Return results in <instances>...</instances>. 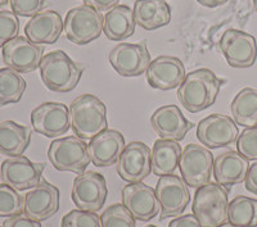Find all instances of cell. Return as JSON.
Returning <instances> with one entry per match:
<instances>
[{"label":"cell","instance_id":"cell-30","mask_svg":"<svg viewBox=\"0 0 257 227\" xmlns=\"http://www.w3.org/2000/svg\"><path fill=\"white\" fill-rule=\"evenodd\" d=\"M228 222L237 227H257V200L238 195L229 203Z\"/></svg>","mask_w":257,"mask_h":227},{"label":"cell","instance_id":"cell-19","mask_svg":"<svg viewBox=\"0 0 257 227\" xmlns=\"http://www.w3.org/2000/svg\"><path fill=\"white\" fill-rule=\"evenodd\" d=\"M147 82L157 90H173L184 81L187 72L178 57L161 56L153 59L146 71Z\"/></svg>","mask_w":257,"mask_h":227},{"label":"cell","instance_id":"cell-43","mask_svg":"<svg viewBox=\"0 0 257 227\" xmlns=\"http://www.w3.org/2000/svg\"><path fill=\"white\" fill-rule=\"evenodd\" d=\"M8 3H9V0H0V8L6 7Z\"/></svg>","mask_w":257,"mask_h":227},{"label":"cell","instance_id":"cell-29","mask_svg":"<svg viewBox=\"0 0 257 227\" xmlns=\"http://www.w3.org/2000/svg\"><path fill=\"white\" fill-rule=\"evenodd\" d=\"M26 90V80L20 72L6 67L0 68V108L18 103Z\"/></svg>","mask_w":257,"mask_h":227},{"label":"cell","instance_id":"cell-40","mask_svg":"<svg viewBox=\"0 0 257 227\" xmlns=\"http://www.w3.org/2000/svg\"><path fill=\"white\" fill-rule=\"evenodd\" d=\"M244 185L245 189L248 190L249 192L257 195V162L249 166L247 176H245Z\"/></svg>","mask_w":257,"mask_h":227},{"label":"cell","instance_id":"cell-31","mask_svg":"<svg viewBox=\"0 0 257 227\" xmlns=\"http://www.w3.org/2000/svg\"><path fill=\"white\" fill-rule=\"evenodd\" d=\"M25 198L7 183H0V217L9 218L24 213Z\"/></svg>","mask_w":257,"mask_h":227},{"label":"cell","instance_id":"cell-22","mask_svg":"<svg viewBox=\"0 0 257 227\" xmlns=\"http://www.w3.org/2000/svg\"><path fill=\"white\" fill-rule=\"evenodd\" d=\"M63 31V20L56 11H44L30 18L25 26V35L38 45H52L58 41Z\"/></svg>","mask_w":257,"mask_h":227},{"label":"cell","instance_id":"cell-12","mask_svg":"<svg viewBox=\"0 0 257 227\" xmlns=\"http://www.w3.org/2000/svg\"><path fill=\"white\" fill-rule=\"evenodd\" d=\"M44 168V163H35L25 155L11 157L0 166V177L3 183L17 191H24L38 186L43 180Z\"/></svg>","mask_w":257,"mask_h":227},{"label":"cell","instance_id":"cell-41","mask_svg":"<svg viewBox=\"0 0 257 227\" xmlns=\"http://www.w3.org/2000/svg\"><path fill=\"white\" fill-rule=\"evenodd\" d=\"M197 2L206 8H216V7L222 6L229 0H197Z\"/></svg>","mask_w":257,"mask_h":227},{"label":"cell","instance_id":"cell-4","mask_svg":"<svg viewBox=\"0 0 257 227\" xmlns=\"http://www.w3.org/2000/svg\"><path fill=\"white\" fill-rule=\"evenodd\" d=\"M229 190L217 182L198 187L193 199V214L203 227H217L228 222Z\"/></svg>","mask_w":257,"mask_h":227},{"label":"cell","instance_id":"cell-25","mask_svg":"<svg viewBox=\"0 0 257 227\" xmlns=\"http://www.w3.org/2000/svg\"><path fill=\"white\" fill-rule=\"evenodd\" d=\"M135 26L133 9L125 4H118L105 13L103 34L111 41H123L134 35Z\"/></svg>","mask_w":257,"mask_h":227},{"label":"cell","instance_id":"cell-28","mask_svg":"<svg viewBox=\"0 0 257 227\" xmlns=\"http://www.w3.org/2000/svg\"><path fill=\"white\" fill-rule=\"evenodd\" d=\"M233 120L243 127L257 126V90L244 88L235 95L230 105Z\"/></svg>","mask_w":257,"mask_h":227},{"label":"cell","instance_id":"cell-23","mask_svg":"<svg viewBox=\"0 0 257 227\" xmlns=\"http://www.w3.org/2000/svg\"><path fill=\"white\" fill-rule=\"evenodd\" d=\"M248 168L249 160L235 150L224 151L213 159L215 181L229 190L245 180Z\"/></svg>","mask_w":257,"mask_h":227},{"label":"cell","instance_id":"cell-32","mask_svg":"<svg viewBox=\"0 0 257 227\" xmlns=\"http://www.w3.org/2000/svg\"><path fill=\"white\" fill-rule=\"evenodd\" d=\"M137 219L122 203L112 204L100 214L102 227H135Z\"/></svg>","mask_w":257,"mask_h":227},{"label":"cell","instance_id":"cell-24","mask_svg":"<svg viewBox=\"0 0 257 227\" xmlns=\"http://www.w3.org/2000/svg\"><path fill=\"white\" fill-rule=\"evenodd\" d=\"M133 12L135 24L147 31L167 26L171 21V8L166 0H137Z\"/></svg>","mask_w":257,"mask_h":227},{"label":"cell","instance_id":"cell-21","mask_svg":"<svg viewBox=\"0 0 257 227\" xmlns=\"http://www.w3.org/2000/svg\"><path fill=\"white\" fill-rule=\"evenodd\" d=\"M123 135L117 130H104L88 144L89 155L94 166L109 167L116 163L125 149Z\"/></svg>","mask_w":257,"mask_h":227},{"label":"cell","instance_id":"cell-15","mask_svg":"<svg viewBox=\"0 0 257 227\" xmlns=\"http://www.w3.org/2000/svg\"><path fill=\"white\" fill-rule=\"evenodd\" d=\"M2 57L7 67L20 73H31L40 67L44 47L34 44L24 36H17L2 48Z\"/></svg>","mask_w":257,"mask_h":227},{"label":"cell","instance_id":"cell-1","mask_svg":"<svg viewBox=\"0 0 257 227\" xmlns=\"http://www.w3.org/2000/svg\"><path fill=\"white\" fill-rule=\"evenodd\" d=\"M222 80L208 68L187 73L178 89V99L189 113H199L215 104Z\"/></svg>","mask_w":257,"mask_h":227},{"label":"cell","instance_id":"cell-9","mask_svg":"<svg viewBox=\"0 0 257 227\" xmlns=\"http://www.w3.org/2000/svg\"><path fill=\"white\" fill-rule=\"evenodd\" d=\"M219 48L230 67L249 68L256 63L257 43L248 32L226 30L220 39Z\"/></svg>","mask_w":257,"mask_h":227},{"label":"cell","instance_id":"cell-27","mask_svg":"<svg viewBox=\"0 0 257 227\" xmlns=\"http://www.w3.org/2000/svg\"><path fill=\"white\" fill-rule=\"evenodd\" d=\"M181 146L175 140L158 139L153 143L152 171L156 176L173 175L178 169L181 157Z\"/></svg>","mask_w":257,"mask_h":227},{"label":"cell","instance_id":"cell-39","mask_svg":"<svg viewBox=\"0 0 257 227\" xmlns=\"http://www.w3.org/2000/svg\"><path fill=\"white\" fill-rule=\"evenodd\" d=\"M85 6H89L91 8L99 11V12H108L112 8L118 6L120 0H82Z\"/></svg>","mask_w":257,"mask_h":227},{"label":"cell","instance_id":"cell-42","mask_svg":"<svg viewBox=\"0 0 257 227\" xmlns=\"http://www.w3.org/2000/svg\"><path fill=\"white\" fill-rule=\"evenodd\" d=\"M217 227H237V226H234V224L229 223V222H225V223L220 224V226H217Z\"/></svg>","mask_w":257,"mask_h":227},{"label":"cell","instance_id":"cell-26","mask_svg":"<svg viewBox=\"0 0 257 227\" xmlns=\"http://www.w3.org/2000/svg\"><path fill=\"white\" fill-rule=\"evenodd\" d=\"M31 141V128L15 121L0 122V154L7 157L22 155Z\"/></svg>","mask_w":257,"mask_h":227},{"label":"cell","instance_id":"cell-5","mask_svg":"<svg viewBox=\"0 0 257 227\" xmlns=\"http://www.w3.org/2000/svg\"><path fill=\"white\" fill-rule=\"evenodd\" d=\"M48 158L58 171L77 175L84 173L91 162L88 144L76 135L53 140L48 149Z\"/></svg>","mask_w":257,"mask_h":227},{"label":"cell","instance_id":"cell-8","mask_svg":"<svg viewBox=\"0 0 257 227\" xmlns=\"http://www.w3.org/2000/svg\"><path fill=\"white\" fill-rule=\"evenodd\" d=\"M107 195V181L98 172L86 171L73 180L71 198L79 209L96 213L104 207Z\"/></svg>","mask_w":257,"mask_h":227},{"label":"cell","instance_id":"cell-11","mask_svg":"<svg viewBox=\"0 0 257 227\" xmlns=\"http://www.w3.org/2000/svg\"><path fill=\"white\" fill-rule=\"evenodd\" d=\"M156 195L161 208V221L169 217L181 215L190 201V192L187 182L174 173L160 177L156 186Z\"/></svg>","mask_w":257,"mask_h":227},{"label":"cell","instance_id":"cell-3","mask_svg":"<svg viewBox=\"0 0 257 227\" xmlns=\"http://www.w3.org/2000/svg\"><path fill=\"white\" fill-rule=\"evenodd\" d=\"M71 127L76 136L91 140L107 130V107L93 94L77 96L70 105Z\"/></svg>","mask_w":257,"mask_h":227},{"label":"cell","instance_id":"cell-13","mask_svg":"<svg viewBox=\"0 0 257 227\" xmlns=\"http://www.w3.org/2000/svg\"><path fill=\"white\" fill-rule=\"evenodd\" d=\"M116 169L126 182H142L152 172L151 149L142 141L128 143L116 162Z\"/></svg>","mask_w":257,"mask_h":227},{"label":"cell","instance_id":"cell-2","mask_svg":"<svg viewBox=\"0 0 257 227\" xmlns=\"http://www.w3.org/2000/svg\"><path fill=\"white\" fill-rule=\"evenodd\" d=\"M40 77L54 93H70L76 88L84 72V64L75 62L63 50H53L43 57Z\"/></svg>","mask_w":257,"mask_h":227},{"label":"cell","instance_id":"cell-10","mask_svg":"<svg viewBox=\"0 0 257 227\" xmlns=\"http://www.w3.org/2000/svg\"><path fill=\"white\" fill-rule=\"evenodd\" d=\"M109 63L122 77H137L146 73L151 64V53L147 44L142 43H120L109 52Z\"/></svg>","mask_w":257,"mask_h":227},{"label":"cell","instance_id":"cell-36","mask_svg":"<svg viewBox=\"0 0 257 227\" xmlns=\"http://www.w3.org/2000/svg\"><path fill=\"white\" fill-rule=\"evenodd\" d=\"M12 12L20 17H34L43 12L45 0H9Z\"/></svg>","mask_w":257,"mask_h":227},{"label":"cell","instance_id":"cell-44","mask_svg":"<svg viewBox=\"0 0 257 227\" xmlns=\"http://www.w3.org/2000/svg\"><path fill=\"white\" fill-rule=\"evenodd\" d=\"M253 7H254V11L257 12V0H253Z\"/></svg>","mask_w":257,"mask_h":227},{"label":"cell","instance_id":"cell-33","mask_svg":"<svg viewBox=\"0 0 257 227\" xmlns=\"http://www.w3.org/2000/svg\"><path fill=\"white\" fill-rule=\"evenodd\" d=\"M61 227H102L100 215L95 212L73 209L62 218Z\"/></svg>","mask_w":257,"mask_h":227},{"label":"cell","instance_id":"cell-45","mask_svg":"<svg viewBox=\"0 0 257 227\" xmlns=\"http://www.w3.org/2000/svg\"><path fill=\"white\" fill-rule=\"evenodd\" d=\"M146 227H157V226H155V224H148V226H146Z\"/></svg>","mask_w":257,"mask_h":227},{"label":"cell","instance_id":"cell-20","mask_svg":"<svg viewBox=\"0 0 257 227\" xmlns=\"http://www.w3.org/2000/svg\"><path fill=\"white\" fill-rule=\"evenodd\" d=\"M151 125L161 139L181 141L193 128V123L181 113L178 105L160 107L151 117Z\"/></svg>","mask_w":257,"mask_h":227},{"label":"cell","instance_id":"cell-17","mask_svg":"<svg viewBox=\"0 0 257 227\" xmlns=\"http://www.w3.org/2000/svg\"><path fill=\"white\" fill-rule=\"evenodd\" d=\"M121 196L122 204L137 221H151L161 212L156 189L143 182L127 183L123 186Z\"/></svg>","mask_w":257,"mask_h":227},{"label":"cell","instance_id":"cell-7","mask_svg":"<svg viewBox=\"0 0 257 227\" xmlns=\"http://www.w3.org/2000/svg\"><path fill=\"white\" fill-rule=\"evenodd\" d=\"M181 178L193 189L211 182L213 176V154L208 148L198 144H188L181 151L179 162Z\"/></svg>","mask_w":257,"mask_h":227},{"label":"cell","instance_id":"cell-46","mask_svg":"<svg viewBox=\"0 0 257 227\" xmlns=\"http://www.w3.org/2000/svg\"><path fill=\"white\" fill-rule=\"evenodd\" d=\"M0 227H2V226H0Z\"/></svg>","mask_w":257,"mask_h":227},{"label":"cell","instance_id":"cell-18","mask_svg":"<svg viewBox=\"0 0 257 227\" xmlns=\"http://www.w3.org/2000/svg\"><path fill=\"white\" fill-rule=\"evenodd\" d=\"M59 209V190L47 180H41L38 186L32 187L25 195L24 213L35 219L45 221Z\"/></svg>","mask_w":257,"mask_h":227},{"label":"cell","instance_id":"cell-37","mask_svg":"<svg viewBox=\"0 0 257 227\" xmlns=\"http://www.w3.org/2000/svg\"><path fill=\"white\" fill-rule=\"evenodd\" d=\"M3 227H41V223L22 213V214L13 215V217L7 218L4 221Z\"/></svg>","mask_w":257,"mask_h":227},{"label":"cell","instance_id":"cell-38","mask_svg":"<svg viewBox=\"0 0 257 227\" xmlns=\"http://www.w3.org/2000/svg\"><path fill=\"white\" fill-rule=\"evenodd\" d=\"M169 227H203L194 214L178 215L170 222Z\"/></svg>","mask_w":257,"mask_h":227},{"label":"cell","instance_id":"cell-35","mask_svg":"<svg viewBox=\"0 0 257 227\" xmlns=\"http://www.w3.org/2000/svg\"><path fill=\"white\" fill-rule=\"evenodd\" d=\"M20 32L18 16L11 11H0V48L17 38Z\"/></svg>","mask_w":257,"mask_h":227},{"label":"cell","instance_id":"cell-34","mask_svg":"<svg viewBox=\"0 0 257 227\" xmlns=\"http://www.w3.org/2000/svg\"><path fill=\"white\" fill-rule=\"evenodd\" d=\"M237 150L245 159L257 160V126L245 127L237 139Z\"/></svg>","mask_w":257,"mask_h":227},{"label":"cell","instance_id":"cell-6","mask_svg":"<svg viewBox=\"0 0 257 227\" xmlns=\"http://www.w3.org/2000/svg\"><path fill=\"white\" fill-rule=\"evenodd\" d=\"M102 13L89 6H79L70 9L64 18L63 29L66 38L76 45L90 44L103 32Z\"/></svg>","mask_w":257,"mask_h":227},{"label":"cell","instance_id":"cell-14","mask_svg":"<svg viewBox=\"0 0 257 227\" xmlns=\"http://www.w3.org/2000/svg\"><path fill=\"white\" fill-rule=\"evenodd\" d=\"M239 136L237 123L229 116L220 113L210 114L198 123L197 139L208 149L233 145Z\"/></svg>","mask_w":257,"mask_h":227},{"label":"cell","instance_id":"cell-16","mask_svg":"<svg viewBox=\"0 0 257 227\" xmlns=\"http://www.w3.org/2000/svg\"><path fill=\"white\" fill-rule=\"evenodd\" d=\"M32 127L47 137L64 135L71 127L70 108L63 103L45 102L31 112Z\"/></svg>","mask_w":257,"mask_h":227}]
</instances>
